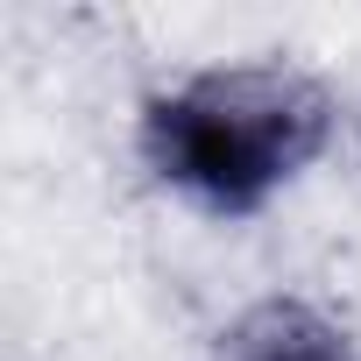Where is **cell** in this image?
<instances>
[{"mask_svg":"<svg viewBox=\"0 0 361 361\" xmlns=\"http://www.w3.org/2000/svg\"><path fill=\"white\" fill-rule=\"evenodd\" d=\"M220 361H361L354 340L305 298H269L220 333Z\"/></svg>","mask_w":361,"mask_h":361,"instance_id":"cell-2","label":"cell"},{"mask_svg":"<svg viewBox=\"0 0 361 361\" xmlns=\"http://www.w3.org/2000/svg\"><path fill=\"white\" fill-rule=\"evenodd\" d=\"M333 92L290 64H213L142 99L135 149L206 220H255L326 156Z\"/></svg>","mask_w":361,"mask_h":361,"instance_id":"cell-1","label":"cell"}]
</instances>
